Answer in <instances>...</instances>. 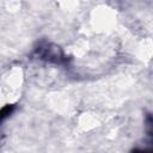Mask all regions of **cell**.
<instances>
[{
  "label": "cell",
  "mask_w": 153,
  "mask_h": 153,
  "mask_svg": "<svg viewBox=\"0 0 153 153\" xmlns=\"http://www.w3.org/2000/svg\"><path fill=\"white\" fill-rule=\"evenodd\" d=\"M133 153H149V152L146 151V149H135Z\"/></svg>",
  "instance_id": "obj_2"
},
{
  "label": "cell",
  "mask_w": 153,
  "mask_h": 153,
  "mask_svg": "<svg viewBox=\"0 0 153 153\" xmlns=\"http://www.w3.org/2000/svg\"><path fill=\"white\" fill-rule=\"evenodd\" d=\"M11 110H12V106H6V108H4L2 110H0V122H1L7 115H10Z\"/></svg>",
  "instance_id": "obj_1"
}]
</instances>
